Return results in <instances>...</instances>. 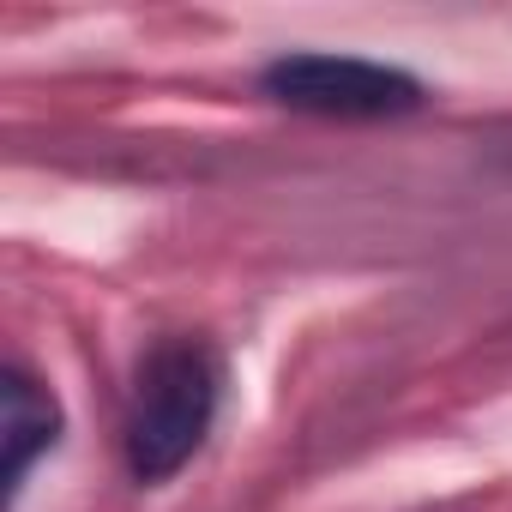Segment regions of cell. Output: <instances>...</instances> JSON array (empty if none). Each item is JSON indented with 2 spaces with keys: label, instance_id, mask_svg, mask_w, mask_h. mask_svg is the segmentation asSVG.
Masks as SVG:
<instances>
[{
  "label": "cell",
  "instance_id": "6da1fadb",
  "mask_svg": "<svg viewBox=\"0 0 512 512\" xmlns=\"http://www.w3.org/2000/svg\"><path fill=\"white\" fill-rule=\"evenodd\" d=\"M217 416V356L193 338L157 344L139 368L127 410V470L139 482H169Z\"/></svg>",
  "mask_w": 512,
  "mask_h": 512
},
{
  "label": "cell",
  "instance_id": "7a4b0ae2",
  "mask_svg": "<svg viewBox=\"0 0 512 512\" xmlns=\"http://www.w3.org/2000/svg\"><path fill=\"white\" fill-rule=\"evenodd\" d=\"M260 85L284 109L332 121H380V115H410L422 103V85L410 73L362 55H284L260 73Z\"/></svg>",
  "mask_w": 512,
  "mask_h": 512
},
{
  "label": "cell",
  "instance_id": "3957f363",
  "mask_svg": "<svg viewBox=\"0 0 512 512\" xmlns=\"http://www.w3.org/2000/svg\"><path fill=\"white\" fill-rule=\"evenodd\" d=\"M0 398H7V416H0V452H7V494H19L25 470L61 440V404L43 380H31L25 368H13L0 380Z\"/></svg>",
  "mask_w": 512,
  "mask_h": 512
}]
</instances>
